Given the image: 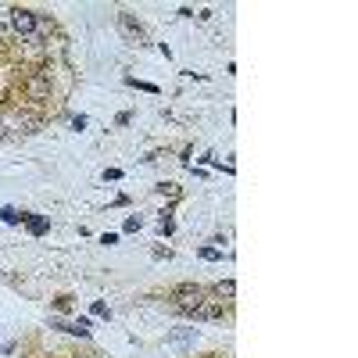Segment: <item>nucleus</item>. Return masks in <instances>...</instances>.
<instances>
[{"mask_svg":"<svg viewBox=\"0 0 358 358\" xmlns=\"http://www.w3.org/2000/svg\"><path fill=\"white\" fill-rule=\"evenodd\" d=\"M201 301H208V290L204 287H194V283H183V287H176L169 294V308L179 312V315H194Z\"/></svg>","mask_w":358,"mask_h":358,"instance_id":"1","label":"nucleus"},{"mask_svg":"<svg viewBox=\"0 0 358 358\" xmlns=\"http://www.w3.org/2000/svg\"><path fill=\"white\" fill-rule=\"evenodd\" d=\"M11 29H15L18 36H33L36 29H40V15L29 11V8H15L11 11Z\"/></svg>","mask_w":358,"mask_h":358,"instance_id":"2","label":"nucleus"},{"mask_svg":"<svg viewBox=\"0 0 358 358\" xmlns=\"http://www.w3.org/2000/svg\"><path fill=\"white\" fill-rule=\"evenodd\" d=\"M25 94H29V101H47V97H50V79H47V76L29 79V83H25Z\"/></svg>","mask_w":358,"mask_h":358,"instance_id":"3","label":"nucleus"},{"mask_svg":"<svg viewBox=\"0 0 358 358\" xmlns=\"http://www.w3.org/2000/svg\"><path fill=\"white\" fill-rule=\"evenodd\" d=\"M118 25H122V33H126L129 40H143V25H140L129 11H118Z\"/></svg>","mask_w":358,"mask_h":358,"instance_id":"4","label":"nucleus"},{"mask_svg":"<svg viewBox=\"0 0 358 358\" xmlns=\"http://www.w3.org/2000/svg\"><path fill=\"white\" fill-rule=\"evenodd\" d=\"M233 290H236V283H233V280H226V283H219V287H215V294H219V297H233Z\"/></svg>","mask_w":358,"mask_h":358,"instance_id":"5","label":"nucleus"},{"mask_svg":"<svg viewBox=\"0 0 358 358\" xmlns=\"http://www.w3.org/2000/svg\"><path fill=\"white\" fill-rule=\"evenodd\" d=\"M140 226H143V219H140V215H129V219H126V229H129V233H133V229H140Z\"/></svg>","mask_w":358,"mask_h":358,"instance_id":"6","label":"nucleus"},{"mask_svg":"<svg viewBox=\"0 0 358 358\" xmlns=\"http://www.w3.org/2000/svg\"><path fill=\"white\" fill-rule=\"evenodd\" d=\"M29 229H33V233H43L47 222H43V219H29Z\"/></svg>","mask_w":358,"mask_h":358,"instance_id":"7","label":"nucleus"}]
</instances>
